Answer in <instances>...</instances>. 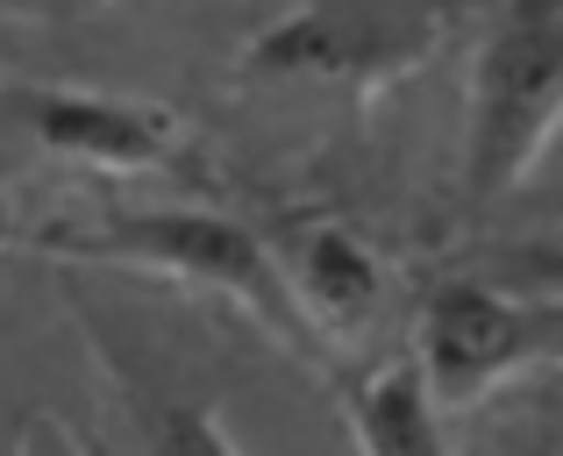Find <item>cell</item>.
Returning a JSON list of instances; mask_svg holds the SVG:
<instances>
[{
	"mask_svg": "<svg viewBox=\"0 0 563 456\" xmlns=\"http://www.w3.org/2000/svg\"><path fill=\"white\" fill-rule=\"evenodd\" d=\"M550 349H563V307L514 300L478 278H450L428 292L421 335H413V364H421L435 407H478L485 392H499Z\"/></svg>",
	"mask_w": 563,
	"mask_h": 456,
	"instance_id": "277c9868",
	"label": "cell"
},
{
	"mask_svg": "<svg viewBox=\"0 0 563 456\" xmlns=\"http://www.w3.org/2000/svg\"><path fill=\"white\" fill-rule=\"evenodd\" d=\"M129 400H136L143 449H151V456H243V443L221 429V414L207 400L157 392V386H136V378H129Z\"/></svg>",
	"mask_w": 563,
	"mask_h": 456,
	"instance_id": "ba28073f",
	"label": "cell"
},
{
	"mask_svg": "<svg viewBox=\"0 0 563 456\" xmlns=\"http://www.w3.org/2000/svg\"><path fill=\"white\" fill-rule=\"evenodd\" d=\"M0 243H22V235H14V222H8V208H0Z\"/></svg>",
	"mask_w": 563,
	"mask_h": 456,
	"instance_id": "9c48e42d",
	"label": "cell"
},
{
	"mask_svg": "<svg viewBox=\"0 0 563 456\" xmlns=\"http://www.w3.org/2000/svg\"><path fill=\"white\" fill-rule=\"evenodd\" d=\"M314 343H357L385 307V264L350 222H300L272 249Z\"/></svg>",
	"mask_w": 563,
	"mask_h": 456,
	"instance_id": "8992f818",
	"label": "cell"
},
{
	"mask_svg": "<svg viewBox=\"0 0 563 456\" xmlns=\"http://www.w3.org/2000/svg\"><path fill=\"white\" fill-rule=\"evenodd\" d=\"M22 249L57 264H122V271H151L172 278L186 292H207V300H229L257 321L272 343L314 357V335H307L300 307H292L286 278H278V257L257 229L229 222V214H207V208H143V214H108L93 229H29Z\"/></svg>",
	"mask_w": 563,
	"mask_h": 456,
	"instance_id": "6da1fadb",
	"label": "cell"
},
{
	"mask_svg": "<svg viewBox=\"0 0 563 456\" xmlns=\"http://www.w3.org/2000/svg\"><path fill=\"white\" fill-rule=\"evenodd\" d=\"M563 136V0L499 8L471 51L464 100V193L478 208L507 200L542 151Z\"/></svg>",
	"mask_w": 563,
	"mask_h": 456,
	"instance_id": "7a4b0ae2",
	"label": "cell"
},
{
	"mask_svg": "<svg viewBox=\"0 0 563 456\" xmlns=\"http://www.w3.org/2000/svg\"><path fill=\"white\" fill-rule=\"evenodd\" d=\"M0 108L43 157L108 171V179L165 171L186 143L172 108L136 93H100V86H14V93H0Z\"/></svg>",
	"mask_w": 563,
	"mask_h": 456,
	"instance_id": "5b68a950",
	"label": "cell"
},
{
	"mask_svg": "<svg viewBox=\"0 0 563 456\" xmlns=\"http://www.w3.org/2000/svg\"><path fill=\"white\" fill-rule=\"evenodd\" d=\"M442 14L428 8H372V0H321V8L272 14L243 43L250 86H350L378 93L413 71L442 43Z\"/></svg>",
	"mask_w": 563,
	"mask_h": 456,
	"instance_id": "3957f363",
	"label": "cell"
},
{
	"mask_svg": "<svg viewBox=\"0 0 563 456\" xmlns=\"http://www.w3.org/2000/svg\"><path fill=\"white\" fill-rule=\"evenodd\" d=\"M343 421L357 456H442V407L413 357H385L343 386Z\"/></svg>",
	"mask_w": 563,
	"mask_h": 456,
	"instance_id": "52a82bcc",
	"label": "cell"
}]
</instances>
